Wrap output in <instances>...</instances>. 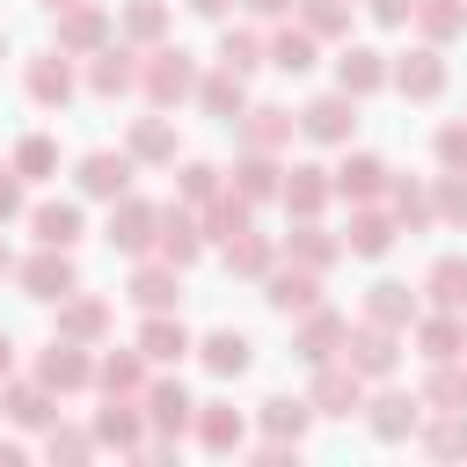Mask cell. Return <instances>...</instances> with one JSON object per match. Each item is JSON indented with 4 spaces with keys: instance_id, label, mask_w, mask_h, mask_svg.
<instances>
[{
    "instance_id": "6da1fadb",
    "label": "cell",
    "mask_w": 467,
    "mask_h": 467,
    "mask_svg": "<svg viewBox=\"0 0 467 467\" xmlns=\"http://www.w3.org/2000/svg\"><path fill=\"white\" fill-rule=\"evenodd\" d=\"M197 80H204V66H197L182 44H146V51H139V95H146L153 109L197 102Z\"/></svg>"
},
{
    "instance_id": "7a4b0ae2",
    "label": "cell",
    "mask_w": 467,
    "mask_h": 467,
    "mask_svg": "<svg viewBox=\"0 0 467 467\" xmlns=\"http://www.w3.org/2000/svg\"><path fill=\"white\" fill-rule=\"evenodd\" d=\"M15 285H22V299H36V306H58L66 292H80V270H73V248H29L22 263H15Z\"/></svg>"
},
{
    "instance_id": "3957f363",
    "label": "cell",
    "mask_w": 467,
    "mask_h": 467,
    "mask_svg": "<svg viewBox=\"0 0 467 467\" xmlns=\"http://www.w3.org/2000/svg\"><path fill=\"white\" fill-rule=\"evenodd\" d=\"M365 394H372V379L358 372V365H343V358H328V365H314V387H306V401H314V416H365Z\"/></svg>"
},
{
    "instance_id": "277c9868",
    "label": "cell",
    "mask_w": 467,
    "mask_h": 467,
    "mask_svg": "<svg viewBox=\"0 0 467 467\" xmlns=\"http://www.w3.org/2000/svg\"><path fill=\"white\" fill-rule=\"evenodd\" d=\"M51 44H58V51H73V58H95L102 44H117V15H109V7H95V0L58 7V15H51Z\"/></svg>"
},
{
    "instance_id": "5b68a950",
    "label": "cell",
    "mask_w": 467,
    "mask_h": 467,
    "mask_svg": "<svg viewBox=\"0 0 467 467\" xmlns=\"http://www.w3.org/2000/svg\"><path fill=\"white\" fill-rule=\"evenodd\" d=\"M102 241L117 248V255H153V241H161V204H146V197H117L109 204V219H102Z\"/></svg>"
},
{
    "instance_id": "8992f818",
    "label": "cell",
    "mask_w": 467,
    "mask_h": 467,
    "mask_svg": "<svg viewBox=\"0 0 467 467\" xmlns=\"http://www.w3.org/2000/svg\"><path fill=\"white\" fill-rule=\"evenodd\" d=\"M124 299H131L139 314H175V306H182V270H175L168 255H131Z\"/></svg>"
},
{
    "instance_id": "52a82bcc",
    "label": "cell",
    "mask_w": 467,
    "mask_h": 467,
    "mask_svg": "<svg viewBox=\"0 0 467 467\" xmlns=\"http://www.w3.org/2000/svg\"><path fill=\"white\" fill-rule=\"evenodd\" d=\"M343 365H358L372 387L394 379V365H401V328H387V321H350V336H343Z\"/></svg>"
},
{
    "instance_id": "ba28073f",
    "label": "cell",
    "mask_w": 467,
    "mask_h": 467,
    "mask_svg": "<svg viewBox=\"0 0 467 467\" xmlns=\"http://www.w3.org/2000/svg\"><path fill=\"white\" fill-rule=\"evenodd\" d=\"M36 379L51 394H88L95 387V343H73V336H51L36 350Z\"/></svg>"
},
{
    "instance_id": "9c48e42d",
    "label": "cell",
    "mask_w": 467,
    "mask_h": 467,
    "mask_svg": "<svg viewBox=\"0 0 467 467\" xmlns=\"http://www.w3.org/2000/svg\"><path fill=\"white\" fill-rule=\"evenodd\" d=\"M423 394H401V387H387L379 379V394H365V431L379 438V445H401V438H416L423 431Z\"/></svg>"
},
{
    "instance_id": "30bf717a",
    "label": "cell",
    "mask_w": 467,
    "mask_h": 467,
    "mask_svg": "<svg viewBox=\"0 0 467 467\" xmlns=\"http://www.w3.org/2000/svg\"><path fill=\"white\" fill-rule=\"evenodd\" d=\"M22 95L36 102V109H66L73 95H80V73H73V51H36L29 66H22Z\"/></svg>"
},
{
    "instance_id": "8fae6325",
    "label": "cell",
    "mask_w": 467,
    "mask_h": 467,
    "mask_svg": "<svg viewBox=\"0 0 467 467\" xmlns=\"http://www.w3.org/2000/svg\"><path fill=\"white\" fill-rule=\"evenodd\" d=\"M131 175H139V161H131L124 146H95V153L73 161V182H80V197H95V204H117V197L131 190Z\"/></svg>"
},
{
    "instance_id": "7c38bea8",
    "label": "cell",
    "mask_w": 467,
    "mask_h": 467,
    "mask_svg": "<svg viewBox=\"0 0 467 467\" xmlns=\"http://www.w3.org/2000/svg\"><path fill=\"white\" fill-rule=\"evenodd\" d=\"M343 336H350V321L321 299V306H306L299 321H292V358L314 372V365H328V358H343Z\"/></svg>"
},
{
    "instance_id": "4fadbf2b",
    "label": "cell",
    "mask_w": 467,
    "mask_h": 467,
    "mask_svg": "<svg viewBox=\"0 0 467 467\" xmlns=\"http://www.w3.org/2000/svg\"><path fill=\"white\" fill-rule=\"evenodd\" d=\"M146 401L139 394H102V409H95V445L102 452H146Z\"/></svg>"
},
{
    "instance_id": "5bb4252c",
    "label": "cell",
    "mask_w": 467,
    "mask_h": 467,
    "mask_svg": "<svg viewBox=\"0 0 467 467\" xmlns=\"http://www.w3.org/2000/svg\"><path fill=\"white\" fill-rule=\"evenodd\" d=\"M80 88L88 95H102V102H124V95H139V44H102L95 58H88V73H80Z\"/></svg>"
},
{
    "instance_id": "9a60e30c",
    "label": "cell",
    "mask_w": 467,
    "mask_h": 467,
    "mask_svg": "<svg viewBox=\"0 0 467 467\" xmlns=\"http://www.w3.org/2000/svg\"><path fill=\"white\" fill-rule=\"evenodd\" d=\"M445 80H452V73H445V44H416V51L394 58V80H387V88L409 95V102H438Z\"/></svg>"
},
{
    "instance_id": "2e32d148",
    "label": "cell",
    "mask_w": 467,
    "mask_h": 467,
    "mask_svg": "<svg viewBox=\"0 0 467 467\" xmlns=\"http://www.w3.org/2000/svg\"><path fill=\"white\" fill-rule=\"evenodd\" d=\"M299 131H306L314 146H350V139H358V95H343V88L314 95V102L299 109Z\"/></svg>"
},
{
    "instance_id": "e0dca14e",
    "label": "cell",
    "mask_w": 467,
    "mask_h": 467,
    "mask_svg": "<svg viewBox=\"0 0 467 467\" xmlns=\"http://www.w3.org/2000/svg\"><path fill=\"white\" fill-rule=\"evenodd\" d=\"M328 175H336V197H343V204H379L387 182H394V168H387L379 153H365V146H343V161H336Z\"/></svg>"
},
{
    "instance_id": "ac0fdd59",
    "label": "cell",
    "mask_w": 467,
    "mask_h": 467,
    "mask_svg": "<svg viewBox=\"0 0 467 467\" xmlns=\"http://www.w3.org/2000/svg\"><path fill=\"white\" fill-rule=\"evenodd\" d=\"M263 299H270V314H285V321H299L306 306H321V270H299V263H270L263 270Z\"/></svg>"
},
{
    "instance_id": "d6986e66",
    "label": "cell",
    "mask_w": 467,
    "mask_h": 467,
    "mask_svg": "<svg viewBox=\"0 0 467 467\" xmlns=\"http://www.w3.org/2000/svg\"><path fill=\"white\" fill-rule=\"evenodd\" d=\"M409 336H416V358H423V365H452V358H467V314H452V306L416 314Z\"/></svg>"
},
{
    "instance_id": "ffe728a7",
    "label": "cell",
    "mask_w": 467,
    "mask_h": 467,
    "mask_svg": "<svg viewBox=\"0 0 467 467\" xmlns=\"http://www.w3.org/2000/svg\"><path fill=\"white\" fill-rule=\"evenodd\" d=\"M292 131H299V109H285V102H248V109L234 117V139L255 146V153H285Z\"/></svg>"
},
{
    "instance_id": "44dd1931",
    "label": "cell",
    "mask_w": 467,
    "mask_h": 467,
    "mask_svg": "<svg viewBox=\"0 0 467 467\" xmlns=\"http://www.w3.org/2000/svg\"><path fill=\"white\" fill-rule=\"evenodd\" d=\"M212 241H204V219H197V204H161V241H153V255H168L175 270H190L197 255H204Z\"/></svg>"
},
{
    "instance_id": "7402d4cb",
    "label": "cell",
    "mask_w": 467,
    "mask_h": 467,
    "mask_svg": "<svg viewBox=\"0 0 467 467\" xmlns=\"http://www.w3.org/2000/svg\"><path fill=\"white\" fill-rule=\"evenodd\" d=\"M277 255H285V263H299V270H321V277H328V270H336V255H343V234H328L321 219H292V226L277 234Z\"/></svg>"
},
{
    "instance_id": "603a6c76",
    "label": "cell",
    "mask_w": 467,
    "mask_h": 467,
    "mask_svg": "<svg viewBox=\"0 0 467 467\" xmlns=\"http://www.w3.org/2000/svg\"><path fill=\"white\" fill-rule=\"evenodd\" d=\"M328 197H336V175H328L321 161H292V168H285L277 204H285L292 219H321V212H328Z\"/></svg>"
},
{
    "instance_id": "cb8c5ba5",
    "label": "cell",
    "mask_w": 467,
    "mask_h": 467,
    "mask_svg": "<svg viewBox=\"0 0 467 467\" xmlns=\"http://www.w3.org/2000/svg\"><path fill=\"white\" fill-rule=\"evenodd\" d=\"M394 241H401V219H394L387 204H350V226H343V255H365V263H379Z\"/></svg>"
},
{
    "instance_id": "d4e9b609",
    "label": "cell",
    "mask_w": 467,
    "mask_h": 467,
    "mask_svg": "<svg viewBox=\"0 0 467 467\" xmlns=\"http://www.w3.org/2000/svg\"><path fill=\"white\" fill-rule=\"evenodd\" d=\"M0 416L22 423V431H51L58 423V394L29 372V379H0Z\"/></svg>"
},
{
    "instance_id": "484cf974",
    "label": "cell",
    "mask_w": 467,
    "mask_h": 467,
    "mask_svg": "<svg viewBox=\"0 0 467 467\" xmlns=\"http://www.w3.org/2000/svg\"><path fill=\"white\" fill-rule=\"evenodd\" d=\"M387 80H394V58H387V51H372V44H343V51H336V88H343V95L365 102V95H379Z\"/></svg>"
},
{
    "instance_id": "4316f807",
    "label": "cell",
    "mask_w": 467,
    "mask_h": 467,
    "mask_svg": "<svg viewBox=\"0 0 467 467\" xmlns=\"http://www.w3.org/2000/svg\"><path fill=\"white\" fill-rule=\"evenodd\" d=\"M146 423H153V438H182L190 423H197V401H190V387L182 379H146Z\"/></svg>"
},
{
    "instance_id": "83f0119b",
    "label": "cell",
    "mask_w": 467,
    "mask_h": 467,
    "mask_svg": "<svg viewBox=\"0 0 467 467\" xmlns=\"http://www.w3.org/2000/svg\"><path fill=\"white\" fill-rule=\"evenodd\" d=\"M226 190H241L248 204H277V190H285V161H277V153H255V146H241V153H234V175H226Z\"/></svg>"
},
{
    "instance_id": "f1b7e54d",
    "label": "cell",
    "mask_w": 467,
    "mask_h": 467,
    "mask_svg": "<svg viewBox=\"0 0 467 467\" xmlns=\"http://www.w3.org/2000/svg\"><path fill=\"white\" fill-rule=\"evenodd\" d=\"M423 314V285H401V277H372L365 285V321H387L409 336V321Z\"/></svg>"
},
{
    "instance_id": "f546056e",
    "label": "cell",
    "mask_w": 467,
    "mask_h": 467,
    "mask_svg": "<svg viewBox=\"0 0 467 467\" xmlns=\"http://www.w3.org/2000/svg\"><path fill=\"white\" fill-rule=\"evenodd\" d=\"M190 438H197L204 452H219V460H226V452H241V445H248V416H241L234 401H197Z\"/></svg>"
},
{
    "instance_id": "4dcf8cb0",
    "label": "cell",
    "mask_w": 467,
    "mask_h": 467,
    "mask_svg": "<svg viewBox=\"0 0 467 467\" xmlns=\"http://www.w3.org/2000/svg\"><path fill=\"white\" fill-rule=\"evenodd\" d=\"M51 336L102 343V336H109V299H102V292H88V285H80V292H66V299H58V328H51Z\"/></svg>"
},
{
    "instance_id": "1f68e13d",
    "label": "cell",
    "mask_w": 467,
    "mask_h": 467,
    "mask_svg": "<svg viewBox=\"0 0 467 467\" xmlns=\"http://www.w3.org/2000/svg\"><path fill=\"white\" fill-rule=\"evenodd\" d=\"M139 350H146V365H182L190 350H197V336L182 328V314H146L139 321V336H131Z\"/></svg>"
},
{
    "instance_id": "d6a6232c",
    "label": "cell",
    "mask_w": 467,
    "mask_h": 467,
    "mask_svg": "<svg viewBox=\"0 0 467 467\" xmlns=\"http://www.w3.org/2000/svg\"><path fill=\"white\" fill-rule=\"evenodd\" d=\"M255 431H263V438H285V445H306L314 401H306V394H270V401H255Z\"/></svg>"
},
{
    "instance_id": "836d02e7",
    "label": "cell",
    "mask_w": 467,
    "mask_h": 467,
    "mask_svg": "<svg viewBox=\"0 0 467 467\" xmlns=\"http://www.w3.org/2000/svg\"><path fill=\"white\" fill-rule=\"evenodd\" d=\"M197 365H204L212 379H241V372L255 365V343H248L241 328H212V336H197Z\"/></svg>"
},
{
    "instance_id": "e575fe53",
    "label": "cell",
    "mask_w": 467,
    "mask_h": 467,
    "mask_svg": "<svg viewBox=\"0 0 467 467\" xmlns=\"http://www.w3.org/2000/svg\"><path fill=\"white\" fill-rule=\"evenodd\" d=\"M212 58H219L226 73H241V80H248L255 66H270V36H263L255 22H226V29H219V51H212Z\"/></svg>"
},
{
    "instance_id": "d590c367",
    "label": "cell",
    "mask_w": 467,
    "mask_h": 467,
    "mask_svg": "<svg viewBox=\"0 0 467 467\" xmlns=\"http://www.w3.org/2000/svg\"><path fill=\"white\" fill-rule=\"evenodd\" d=\"M124 153H131L139 168H175V117H131Z\"/></svg>"
},
{
    "instance_id": "8d00e7d4",
    "label": "cell",
    "mask_w": 467,
    "mask_h": 467,
    "mask_svg": "<svg viewBox=\"0 0 467 467\" xmlns=\"http://www.w3.org/2000/svg\"><path fill=\"white\" fill-rule=\"evenodd\" d=\"M29 234H36L44 248H73V241L88 234V219H80L73 197H44V204H29Z\"/></svg>"
},
{
    "instance_id": "74e56055",
    "label": "cell",
    "mask_w": 467,
    "mask_h": 467,
    "mask_svg": "<svg viewBox=\"0 0 467 467\" xmlns=\"http://www.w3.org/2000/svg\"><path fill=\"white\" fill-rule=\"evenodd\" d=\"M146 379H153V365H146V350H139V343H124V350H102V358H95V387H102V394H146Z\"/></svg>"
},
{
    "instance_id": "f35d334b",
    "label": "cell",
    "mask_w": 467,
    "mask_h": 467,
    "mask_svg": "<svg viewBox=\"0 0 467 467\" xmlns=\"http://www.w3.org/2000/svg\"><path fill=\"white\" fill-rule=\"evenodd\" d=\"M197 109H204V117H219V124H234V117L248 109V80H241V73H226V66H212V73L197 80Z\"/></svg>"
},
{
    "instance_id": "ab89813d",
    "label": "cell",
    "mask_w": 467,
    "mask_h": 467,
    "mask_svg": "<svg viewBox=\"0 0 467 467\" xmlns=\"http://www.w3.org/2000/svg\"><path fill=\"white\" fill-rule=\"evenodd\" d=\"M197 219H204V241H219V248H226L234 234H248V226H255V204H248L241 190H219L212 204H197Z\"/></svg>"
},
{
    "instance_id": "60d3db41",
    "label": "cell",
    "mask_w": 467,
    "mask_h": 467,
    "mask_svg": "<svg viewBox=\"0 0 467 467\" xmlns=\"http://www.w3.org/2000/svg\"><path fill=\"white\" fill-rule=\"evenodd\" d=\"M423 409L431 416H452V409H467V358H452V365H423Z\"/></svg>"
},
{
    "instance_id": "b9f144b4",
    "label": "cell",
    "mask_w": 467,
    "mask_h": 467,
    "mask_svg": "<svg viewBox=\"0 0 467 467\" xmlns=\"http://www.w3.org/2000/svg\"><path fill=\"white\" fill-rule=\"evenodd\" d=\"M387 212L401 219V234L438 226V212H431V182H416V175H394V182H387Z\"/></svg>"
},
{
    "instance_id": "7bdbcfd3",
    "label": "cell",
    "mask_w": 467,
    "mask_h": 467,
    "mask_svg": "<svg viewBox=\"0 0 467 467\" xmlns=\"http://www.w3.org/2000/svg\"><path fill=\"white\" fill-rule=\"evenodd\" d=\"M117 36L139 44V51L146 44H168V0H124L117 7Z\"/></svg>"
},
{
    "instance_id": "ee69618b",
    "label": "cell",
    "mask_w": 467,
    "mask_h": 467,
    "mask_svg": "<svg viewBox=\"0 0 467 467\" xmlns=\"http://www.w3.org/2000/svg\"><path fill=\"white\" fill-rule=\"evenodd\" d=\"M314 58H321V36H314V29L285 22V29L270 36V66H277V73H292V80H299V73H314Z\"/></svg>"
},
{
    "instance_id": "f6af8a7d",
    "label": "cell",
    "mask_w": 467,
    "mask_h": 467,
    "mask_svg": "<svg viewBox=\"0 0 467 467\" xmlns=\"http://www.w3.org/2000/svg\"><path fill=\"white\" fill-rule=\"evenodd\" d=\"M423 299H431V306L467 314V255H438V263L423 270Z\"/></svg>"
},
{
    "instance_id": "bcb514c9",
    "label": "cell",
    "mask_w": 467,
    "mask_h": 467,
    "mask_svg": "<svg viewBox=\"0 0 467 467\" xmlns=\"http://www.w3.org/2000/svg\"><path fill=\"white\" fill-rule=\"evenodd\" d=\"M409 29H416L423 44H452V36L467 29V0H416Z\"/></svg>"
},
{
    "instance_id": "7dc6e473",
    "label": "cell",
    "mask_w": 467,
    "mask_h": 467,
    "mask_svg": "<svg viewBox=\"0 0 467 467\" xmlns=\"http://www.w3.org/2000/svg\"><path fill=\"white\" fill-rule=\"evenodd\" d=\"M219 255H226V270H234V277H255V285H263V270L277 263V241L248 226V234H234V241H226Z\"/></svg>"
},
{
    "instance_id": "c3c4849f",
    "label": "cell",
    "mask_w": 467,
    "mask_h": 467,
    "mask_svg": "<svg viewBox=\"0 0 467 467\" xmlns=\"http://www.w3.org/2000/svg\"><path fill=\"white\" fill-rule=\"evenodd\" d=\"M416 445H423L431 460H467V409H452V416H423Z\"/></svg>"
},
{
    "instance_id": "681fc988",
    "label": "cell",
    "mask_w": 467,
    "mask_h": 467,
    "mask_svg": "<svg viewBox=\"0 0 467 467\" xmlns=\"http://www.w3.org/2000/svg\"><path fill=\"white\" fill-rule=\"evenodd\" d=\"M292 22H299V29H314L321 44H336V36H350V0H299V7H292Z\"/></svg>"
},
{
    "instance_id": "f907efd6",
    "label": "cell",
    "mask_w": 467,
    "mask_h": 467,
    "mask_svg": "<svg viewBox=\"0 0 467 467\" xmlns=\"http://www.w3.org/2000/svg\"><path fill=\"white\" fill-rule=\"evenodd\" d=\"M431 212L445 226H467V168H438L431 175Z\"/></svg>"
},
{
    "instance_id": "816d5d0a",
    "label": "cell",
    "mask_w": 467,
    "mask_h": 467,
    "mask_svg": "<svg viewBox=\"0 0 467 467\" xmlns=\"http://www.w3.org/2000/svg\"><path fill=\"white\" fill-rule=\"evenodd\" d=\"M219 190H226V168H212V161H182L175 168V197L182 204H212Z\"/></svg>"
},
{
    "instance_id": "f5cc1de1",
    "label": "cell",
    "mask_w": 467,
    "mask_h": 467,
    "mask_svg": "<svg viewBox=\"0 0 467 467\" xmlns=\"http://www.w3.org/2000/svg\"><path fill=\"white\" fill-rule=\"evenodd\" d=\"M15 168H22V182H44V175H58V139H51V131H29V139L15 146Z\"/></svg>"
},
{
    "instance_id": "db71d44e",
    "label": "cell",
    "mask_w": 467,
    "mask_h": 467,
    "mask_svg": "<svg viewBox=\"0 0 467 467\" xmlns=\"http://www.w3.org/2000/svg\"><path fill=\"white\" fill-rule=\"evenodd\" d=\"M44 452H51V460H88V452H102V445H95V423H88V431H80V423H51V431H44Z\"/></svg>"
},
{
    "instance_id": "11a10c76",
    "label": "cell",
    "mask_w": 467,
    "mask_h": 467,
    "mask_svg": "<svg viewBox=\"0 0 467 467\" xmlns=\"http://www.w3.org/2000/svg\"><path fill=\"white\" fill-rule=\"evenodd\" d=\"M431 153H438V168H467V117H445L431 131Z\"/></svg>"
},
{
    "instance_id": "9f6ffc18",
    "label": "cell",
    "mask_w": 467,
    "mask_h": 467,
    "mask_svg": "<svg viewBox=\"0 0 467 467\" xmlns=\"http://www.w3.org/2000/svg\"><path fill=\"white\" fill-rule=\"evenodd\" d=\"M7 219H29V197H22V168H15V161L0 168V226H7Z\"/></svg>"
},
{
    "instance_id": "6f0895ef",
    "label": "cell",
    "mask_w": 467,
    "mask_h": 467,
    "mask_svg": "<svg viewBox=\"0 0 467 467\" xmlns=\"http://www.w3.org/2000/svg\"><path fill=\"white\" fill-rule=\"evenodd\" d=\"M365 15H372L379 29H409V15H416V0H365Z\"/></svg>"
},
{
    "instance_id": "680465c9",
    "label": "cell",
    "mask_w": 467,
    "mask_h": 467,
    "mask_svg": "<svg viewBox=\"0 0 467 467\" xmlns=\"http://www.w3.org/2000/svg\"><path fill=\"white\" fill-rule=\"evenodd\" d=\"M241 7H248V15H255V22H277V15H292V7H299V0H241Z\"/></svg>"
},
{
    "instance_id": "91938a15",
    "label": "cell",
    "mask_w": 467,
    "mask_h": 467,
    "mask_svg": "<svg viewBox=\"0 0 467 467\" xmlns=\"http://www.w3.org/2000/svg\"><path fill=\"white\" fill-rule=\"evenodd\" d=\"M182 7H190V15H204V22H226V7H234V0H182Z\"/></svg>"
},
{
    "instance_id": "94428289",
    "label": "cell",
    "mask_w": 467,
    "mask_h": 467,
    "mask_svg": "<svg viewBox=\"0 0 467 467\" xmlns=\"http://www.w3.org/2000/svg\"><path fill=\"white\" fill-rule=\"evenodd\" d=\"M0 379H15V336L0 328Z\"/></svg>"
},
{
    "instance_id": "6125c7cd",
    "label": "cell",
    "mask_w": 467,
    "mask_h": 467,
    "mask_svg": "<svg viewBox=\"0 0 467 467\" xmlns=\"http://www.w3.org/2000/svg\"><path fill=\"white\" fill-rule=\"evenodd\" d=\"M22 452H29V445H22V438H0V467H15V460H22Z\"/></svg>"
},
{
    "instance_id": "be15d7a7",
    "label": "cell",
    "mask_w": 467,
    "mask_h": 467,
    "mask_svg": "<svg viewBox=\"0 0 467 467\" xmlns=\"http://www.w3.org/2000/svg\"><path fill=\"white\" fill-rule=\"evenodd\" d=\"M0 277H15V248H7V234H0Z\"/></svg>"
},
{
    "instance_id": "e7e4bbea",
    "label": "cell",
    "mask_w": 467,
    "mask_h": 467,
    "mask_svg": "<svg viewBox=\"0 0 467 467\" xmlns=\"http://www.w3.org/2000/svg\"><path fill=\"white\" fill-rule=\"evenodd\" d=\"M36 7H44V15H58V7H80V0H36Z\"/></svg>"
},
{
    "instance_id": "03108f58",
    "label": "cell",
    "mask_w": 467,
    "mask_h": 467,
    "mask_svg": "<svg viewBox=\"0 0 467 467\" xmlns=\"http://www.w3.org/2000/svg\"><path fill=\"white\" fill-rule=\"evenodd\" d=\"M0 58H7V29H0Z\"/></svg>"
}]
</instances>
